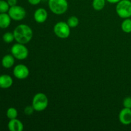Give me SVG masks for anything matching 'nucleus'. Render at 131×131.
<instances>
[{
  "label": "nucleus",
  "mask_w": 131,
  "mask_h": 131,
  "mask_svg": "<svg viewBox=\"0 0 131 131\" xmlns=\"http://www.w3.org/2000/svg\"><path fill=\"white\" fill-rule=\"evenodd\" d=\"M3 40L6 43H11L15 40L14 38V33L11 32H6L5 34L3 35Z\"/></svg>",
  "instance_id": "obj_19"
},
{
  "label": "nucleus",
  "mask_w": 131,
  "mask_h": 131,
  "mask_svg": "<svg viewBox=\"0 0 131 131\" xmlns=\"http://www.w3.org/2000/svg\"><path fill=\"white\" fill-rule=\"evenodd\" d=\"M42 0H28L29 4L32 5H37L41 2Z\"/></svg>",
  "instance_id": "obj_23"
},
{
  "label": "nucleus",
  "mask_w": 131,
  "mask_h": 131,
  "mask_svg": "<svg viewBox=\"0 0 131 131\" xmlns=\"http://www.w3.org/2000/svg\"><path fill=\"white\" fill-rule=\"evenodd\" d=\"M7 2L8 3L9 6H13L17 5V0H7Z\"/></svg>",
  "instance_id": "obj_24"
},
{
  "label": "nucleus",
  "mask_w": 131,
  "mask_h": 131,
  "mask_svg": "<svg viewBox=\"0 0 131 131\" xmlns=\"http://www.w3.org/2000/svg\"><path fill=\"white\" fill-rule=\"evenodd\" d=\"M106 0H93L92 6L97 11H101L104 8Z\"/></svg>",
  "instance_id": "obj_16"
},
{
  "label": "nucleus",
  "mask_w": 131,
  "mask_h": 131,
  "mask_svg": "<svg viewBox=\"0 0 131 131\" xmlns=\"http://www.w3.org/2000/svg\"><path fill=\"white\" fill-rule=\"evenodd\" d=\"M10 7L7 1L0 0V13H6L8 12Z\"/></svg>",
  "instance_id": "obj_20"
},
{
  "label": "nucleus",
  "mask_w": 131,
  "mask_h": 131,
  "mask_svg": "<svg viewBox=\"0 0 131 131\" xmlns=\"http://www.w3.org/2000/svg\"><path fill=\"white\" fill-rule=\"evenodd\" d=\"M14 63H15V58L12 54L5 55L1 60L2 66L6 69H10L12 67Z\"/></svg>",
  "instance_id": "obj_13"
},
{
  "label": "nucleus",
  "mask_w": 131,
  "mask_h": 131,
  "mask_svg": "<svg viewBox=\"0 0 131 131\" xmlns=\"http://www.w3.org/2000/svg\"><path fill=\"white\" fill-rule=\"evenodd\" d=\"M54 34L61 39L67 38L70 34V28L67 23L60 21L56 23L53 28Z\"/></svg>",
  "instance_id": "obj_5"
},
{
  "label": "nucleus",
  "mask_w": 131,
  "mask_h": 131,
  "mask_svg": "<svg viewBox=\"0 0 131 131\" xmlns=\"http://www.w3.org/2000/svg\"><path fill=\"white\" fill-rule=\"evenodd\" d=\"M119 120L124 125L131 124V109L124 107L119 113Z\"/></svg>",
  "instance_id": "obj_9"
},
{
  "label": "nucleus",
  "mask_w": 131,
  "mask_h": 131,
  "mask_svg": "<svg viewBox=\"0 0 131 131\" xmlns=\"http://www.w3.org/2000/svg\"><path fill=\"white\" fill-rule=\"evenodd\" d=\"M47 10L43 8H39L37 9L34 13V19L37 23H43L47 20Z\"/></svg>",
  "instance_id": "obj_10"
},
{
  "label": "nucleus",
  "mask_w": 131,
  "mask_h": 131,
  "mask_svg": "<svg viewBox=\"0 0 131 131\" xmlns=\"http://www.w3.org/2000/svg\"><path fill=\"white\" fill-rule=\"evenodd\" d=\"M15 40L17 42L23 44L28 43L33 37V30L26 24L18 25L14 30Z\"/></svg>",
  "instance_id": "obj_1"
},
{
  "label": "nucleus",
  "mask_w": 131,
  "mask_h": 131,
  "mask_svg": "<svg viewBox=\"0 0 131 131\" xmlns=\"http://www.w3.org/2000/svg\"><path fill=\"white\" fill-rule=\"evenodd\" d=\"M13 84V79L8 74H3L0 75V88L7 89Z\"/></svg>",
  "instance_id": "obj_12"
},
{
  "label": "nucleus",
  "mask_w": 131,
  "mask_h": 131,
  "mask_svg": "<svg viewBox=\"0 0 131 131\" xmlns=\"http://www.w3.org/2000/svg\"><path fill=\"white\" fill-rule=\"evenodd\" d=\"M13 74L17 79H24L29 76V70L25 65L19 64L14 67Z\"/></svg>",
  "instance_id": "obj_8"
},
{
  "label": "nucleus",
  "mask_w": 131,
  "mask_h": 131,
  "mask_svg": "<svg viewBox=\"0 0 131 131\" xmlns=\"http://www.w3.org/2000/svg\"><path fill=\"white\" fill-rule=\"evenodd\" d=\"M18 116L17 110L14 107H10L6 111V116L8 119L12 120V119L17 118Z\"/></svg>",
  "instance_id": "obj_17"
},
{
  "label": "nucleus",
  "mask_w": 131,
  "mask_h": 131,
  "mask_svg": "<svg viewBox=\"0 0 131 131\" xmlns=\"http://www.w3.org/2000/svg\"><path fill=\"white\" fill-rule=\"evenodd\" d=\"M11 54L15 59L23 60L28 57L29 51L25 45L17 42V43L13 45L12 47Z\"/></svg>",
  "instance_id": "obj_6"
},
{
  "label": "nucleus",
  "mask_w": 131,
  "mask_h": 131,
  "mask_svg": "<svg viewBox=\"0 0 131 131\" xmlns=\"http://www.w3.org/2000/svg\"><path fill=\"white\" fill-rule=\"evenodd\" d=\"M108 3L111 4H117L118 3L120 2L121 0H106Z\"/></svg>",
  "instance_id": "obj_25"
},
{
  "label": "nucleus",
  "mask_w": 131,
  "mask_h": 131,
  "mask_svg": "<svg viewBox=\"0 0 131 131\" xmlns=\"http://www.w3.org/2000/svg\"><path fill=\"white\" fill-rule=\"evenodd\" d=\"M35 110L34 108H33V106H27L26 107L24 108V113L26 114V115H28V116H30V115H31L33 113V112H34Z\"/></svg>",
  "instance_id": "obj_22"
},
{
  "label": "nucleus",
  "mask_w": 131,
  "mask_h": 131,
  "mask_svg": "<svg viewBox=\"0 0 131 131\" xmlns=\"http://www.w3.org/2000/svg\"><path fill=\"white\" fill-rule=\"evenodd\" d=\"M117 15L122 19L130 18L131 16V1L121 0L116 6Z\"/></svg>",
  "instance_id": "obj_4"
},
{
  "label": "nucleus",
  "mask_w": 131,
  "mask_h": 131,
  "mask_svg": "<svg viewBox=\"0 0 131 131\" xmlns=\"http://www.w3.org/2000/svg\"><path fill=\"white\" fill-rule=\"evenodd\" d=\"M48 104V98L43 93H38L35 94L32 101V106L35 111L37 112L44 111L47 107Z\"/></svg>",
  "instance_id": "obj_3"
},
{
  "label": "nucleus",
  "mask_w": 131,
  "mask_h": 131,
  "mask_svg": "<svg viewBox=\"0 0 131 131\" xmlns=\"http://www.w3.org/2000/svg\"><path fill=\"white\" fill-rule=\"evenodd\" d=\"M67 23L68 25L70 26V28H75L79 25V20L77 17L71 16L68 19Z\"/></svg>",
  "instance_id": "obj_18"
},
{
  "label": "nucleus",
  "mask_w": 131,
  "mask_h": 131,
  "mask_svg": "<svg viewBox=\"0 0 131 131\" xmlns=\"http://www.w3.org/2000/svg\"><path fill=\"white\" fill-rule=\"evenodd\" d=\"M48 6L50 10L56 15H62L69 7L67 0H49Z\"/></svg>",
  "instance_id": "obj_2"
},
{
  "label": "nucleus",
  "mask_w": 131,
  "mask_h": 131,
  "mask_svg": "<svg viewBox=\"0 0 131 131\" xmlns=\"http://www.w3.org/2000/svg\"><path fill=\"white\" fill-rule=\"evenodd\" d=\"M123 106L126 108L131 109V97H127L123 101Z\"/></svg>",
  "instance_id": "obj_21"
},
{
  "label": "nucleus",
  "mask_w": 131,
  "mask_h": 131,
  "mask_svg": "<svg viewBox=\"0 0 131 131\" xmlns=\"http://www.w3.org/2000/svg\"><path fill=\"white\" fill-rule=\"evenodd\" d=\"M130 18H131V16H130Z\"/></svg>",
  "instance_id": "obj_26"
},
{
  "label": "nucleus",
  "mask_w": 131,
  "mask_h": 131,
  "mask_svg": "<svg viewBox=\"0 0 131 131\" xmlns=\"http://www.w3.org/2000/svg\"><path fill=\"white\" fill-rule=\"evenodd\" d=\"M11 17L8 14L0 13V28L5 29L10 26L11 23Z\"/></svg>",
  "instance_id": "obj_14"
},
{
  "label": "nucleus",
  "mask_w": 131,
  "mask_h": 131,
  "mask_svg": "<svg viewBox=\"0 0 131 131\" xmlns=\"http://www.w3.org/2000/svg\"><path fill=\"white\" fill-rule=\"evenodd\" d=\"M8 128L10 131H23L24 129L23 124L17 118L10 120L8 124Z\"/></svg>",
  "instance_id": "obj_11"
},
{
  "label": "nucleus",
  "mask_w": 131,
  "mask_h": 131,
  "mask_svg": "<svg viewBox=\"0 0 131 131\" xmlns=\"http://www.w3.org/2000/svg\"><path fill=\"white\" fill-rule=\"evenodd\" d=\"M121 28L126 33H131V19L127 18L124 20L121 24Z\"/></svg>",
  "instance_id": "obj_15"
},
{
  "label": "nucleus",
  "mask_w": 131,
  "mask_h": 131,
  "mask_svg": "<svg viewBox=\"0 0 131 131\" xmlns=\"http://www.w3.org/2000/svg\"><path fill=\"white\" fill-rule=\"evenodd\" d=\"M8 14L12 20L20 21L25 18L26 12L23 6L15 5V6H10Z\"/></svg>",
  "instance_id": "obj_7"
}]
</instances>
